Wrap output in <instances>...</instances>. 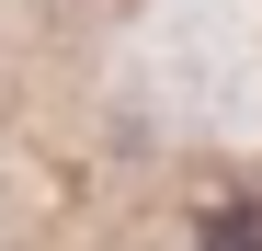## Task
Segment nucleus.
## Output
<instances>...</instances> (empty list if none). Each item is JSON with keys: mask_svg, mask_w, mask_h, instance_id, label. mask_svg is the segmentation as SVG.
<instances>
[{"mask_svg": "<svg viewBox=\"0 0 262 251\" xmlns=\"http://www.w3.org/2000/svg\"><path fill=\"white\" fill-rule=\"evenodd\" d=\"M205 251H262V205H216V217H205Z\"/></svg>", "mask_w": 262, "mask_h": 251, "instance_id": "nucleus-1", "label": "nucleus"}]
</instances>
